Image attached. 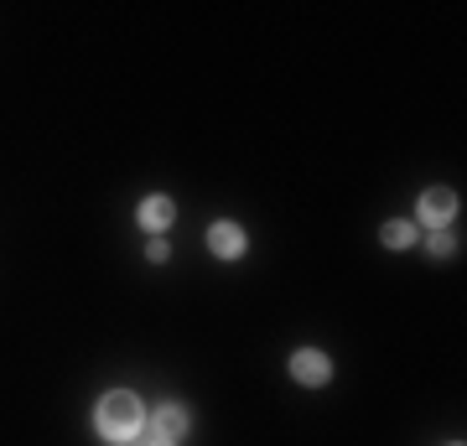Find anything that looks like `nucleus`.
Returning <instances> with one entry per match:
<instances>
[{
  "label": "nucleus",
  "mask_w": 467,
  "mask_h": 446,
  "mask_svg": "<svg viewBox=\"0 0 467 446\" xmlns=\"http://www.w3.org/2000/svg\"><path fill=\"white\" fill-rule=\"evenodd\" d=\"M94 430L109 446H130L146 430V405H140V395L135 389H104L99 405H94Z\"/></svg>",
  "instance_id": "nucleus-1"
},
{
  "label": "nucleus",
  "mask_w": 467,
  "mask_h": 446,
  "mask_svg": "<svg viewBox=\"0 0 467 446\" xmlns=\"http://www.w3.org/2000/svg\"><path fill=\"white\" fill-rule=\"evenodd\" d=\"M457 213H462V198H457V187H426L416 198V229L436 233V229H451L457 223Z\"/></svg>",
  "instance_id": "nucleus-2"
},
{
  "label": "nucleus",
  "mask_w": 467,
  "mask_h": 446,
  "mask_svg": "<svg viewBox=\"0 0 467 446\" xmlns=\"http://www.w3.org/2000/svg\"><path fill=\"white\" fill-rule=\"evenodd\" d=\"M285 368H291V379L306 384V389H322V384H333V374H337L333 353H322V347H296V353L285 358Z\"/></svg>",
  "instance_id": "nucleus-3"
},
{
  "label": "nucleus",
  "mask_w": 467,
  "mask_h": 446,
  "mask_svg": "<svg viewBox=\"0 0 467 446\" xmlns=\"http://www.w3.org/2000/svg\"><path fill=\"white\" fill-rule=\"evenodd\" d=\"M202 244H208V254H218V260H244V254H250V233H244V223H234V218H218V223H208Z\"/></svg>",
  "instance_id": "nucleus-4"
},
{
  "label": "nucleus",
  "mask_w": 467,
  "mask_h": 446,
  "mask_svg": "<svg viewBox=\"0 0 467 446\" xmlns=\"http://www.w3.org/2000/svg\"><path fill=\"white\" fill-rule=\"evenodd\" d=\"M135 223H140L150 239H167L171 223H177V198H167V192H146L140 208H135Z\"/></svg>",
  "instance_id": "nucleus-5"
},
{
  "label": "nucleus",
  "mask_w": 467,
  "mask_h": 446,
  "mask_svg": "<svg viewBox=\"0 0 467 446\" xmlns=\"http://www.w3.org/2000/svg\"><path fill=\"white\" fill-rule=\"evenodd\" d=\"M146 430H161V436H171V441H182L187 430H192V415H187L182 399H161V405L146 410Z\"/></svg>",
  "instance_id": "nucleus-6"
},
{
  "label": "nucleus",
  "mask_w": 467,
  "mask_h": 446,
  "mask_svg": "<svg viewBox=\"0 0 467 446\" xmlns=\"http://www.w3.org/2000/svg\"><path fill=\"white\" fill-rule=\"evenodd\" d=\"M416 239H420V229L410 223V218H389V223L379 229V244L384 249H410Z\"/></svg>",
  "instance_id": "nucleus-7"
},
{
  "label": "nucleus",
  "mask_w": 467,
  "mask_h": 446,
  "mask_svg": "<svg viewBox=\"0 0 467 446\" xmlns=\"http://www.w3.org/2000/svg\"><path fill=\"white\" fill-rule=\"evenodd\" d=\"M426 249H431L436 260H451L457 254V239H451V229H436V233H426Z\"/></svg>",
  "instance_id": "nucleus-8"
},
{
  "label": "nucleus",
  "mask_w": 467,
  "mask_h": 446,
  "mask_svg": "<svg viewBox=\"0 0 467 446\" xmlns=\"http://www.w3.org/2000/svg\"><path fill=\"white\" fill-rule=\"evenodd\" d=\"M146 260H150V264H167V260H171V239H150V244H146Z\"/></svg>",
  "instance_id": "nucleus-9"
},
{
  "label": "nucleus",
  "mask_w": 467,
  "mask_h": 446,
  "mask_svg": "<svg viewBox=\"0 0 467 446\" xmlns=\"http://www.w3.org/2000/svg\"><path fill=\"white\" fill-rule=\"evenodd\" d=\"M130 446H182V441H171V436H161V430H140Z\"/></svg>",
  "instance_id": "nucleus-10"
},
{
  "label": "nucleus",
  "mask_w": 467,
  "mask_h": 446,
  "mask_svg": "<svg viewBox=\"0 0 467 446\" xmlns=\"http://www.w3.org/2000/svg\"><path fill=\"white\" fill-rule=\"evenodd\" d=\"M451 446H462V441H451Z\"/></svg>",
  "instance_id": "nucleus-11"
}]
</instances>
